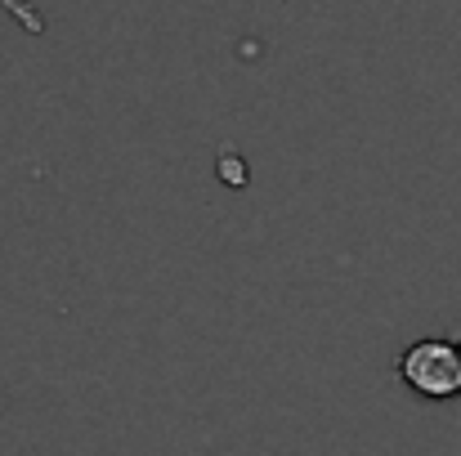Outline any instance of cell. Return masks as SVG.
<instances>
[{"label": "cell", "mask_w": 461, "mask_h": 456, "mask_svg": "<svg viewBox=\"0 0 461 456\" xmlns=\"http://www.w3.org/2000/svg\"><path fill=\"white\" fill-rule=\"evenodd\" d=\"M457 362H461V344H457Z\"/></svg>", "instance_id": "2"}, {"label": "cell", "mask_w": 461, "mask_h": 456, "mask_svg": "<svg viewBox=\"0 0 461 456\" xmlns=\"http://www.w3.org/2000/svg\"><path fill=\"white\" fill-rule=\"evenodd\" d=\"M399 380L421 398H457L461 394V362L457 344L448 340H417L399 358Z\"/></svg>", "instance_id": "1"}]
</instances>
